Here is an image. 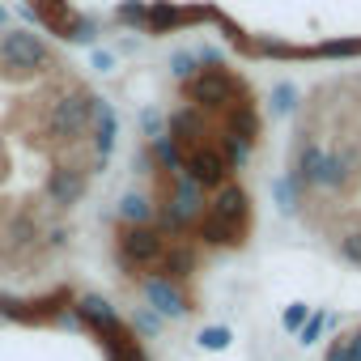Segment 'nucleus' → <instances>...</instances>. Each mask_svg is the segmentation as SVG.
I'll return each mask as SVG.
<instances>
[{"mask_svg": "<svg viewBox=\"0 0 361 361\" xmlns=\"http://www.w3.org/2000/svg\"><path fill=\"white\" fill-rule=\"evenodd\" d=\"M94 106H98V94L85 90V85H73L64 90L56 102H47L39 111V132L47 145H77V140H90V123H94Z\"/></svg>", "mask_w": 361, "mask_h": 361, "instance_id": "obj_1", "label": "nucleus"}, {"mask_svg": "<svg viewBox=\"0 0 361 361\" xmlns=\"http://www.w3.org/2000/svg\"><path fill=\"white\" fill-rule=\"evenodd\" d=\"M0 68L9 73V81H30L39 73H60V60L35 30H5L0 35Z\"/></svg>", "mask_w": 361, "mask_h": 361, "instance_id": "obj_2", "label": "nucleus"}, {"mask_svg": "<svg viewBox=\"0 0 361 361\" xmlns=\"http://www.w3.org/2000/svg\"><path fill=\"white\" fill-rule=\"evenodd\" d=\"M183 98L192 102V106H200L204 115L209 111H230L234 102H243V98H251L247 94V85H243V77L234 73V68H226V64H200L196 68V77L192 81H183Z\"/></svg>", "mask_w": 361, "mask_h": 361, "instance_id": "obj_3", "label": "nucleus"}, {"mask_svg": "<svg viewBox=\"0 0 361 361\" xmlns=\"http://www.w3.org/2000/svg\"><path fill=\"white\" fill-rule=\"evenodd\" d=\"M166 243L170 238L157 226H119L115 230V264H119V272L149 281L157 259H161V251H166Z\"/></svg>", "mask_w": 361, "mask_h": 361, "instance_id": "obj_4", "label": "nucleus"}, {"mask_svg": "<svg viewBox=\"0 0 361 361\" xmlns=\"http://www.w3.org/2000/svg\"><path fill=\"white\" fill-rule=\"evenodd\" d=\"M230 161L221 157V149H217V136L213 140H204V145H192L188 153H183V178H192V183L209 196V192H217V188H226L230 183Z\"/></svg>", "mask_w": 361, "mask_h": 361, "instance_id": "obj_5", "label": "nucleus"}, {"mask_svg": "<svg viewBox=\"0 0 361 361\" xmlns=\"http://www.w3.org/2000/svg\"><path fill=\"white\" fill-rule=\"evenodd\" d=\"M90 192V174L85 170H73V166H51L47 178H43V204L56 209V213H73Z\"/></svg>", "mask_w": 361, "mask_h": 361, "instance_id": "obj_6", "label": "nucleus"}, {"mask_svg": "<svg viewBox=\"0 0 361 361\" xmlns=\"http://www.w3.org/2000/svg\"><path fill=\"white\" fill-rule=\"evenodd\" d=\"M145 302L161 319H188L192 314V293L178 281H166V276H149L145 281Z\"/></svg>", "mask_w": 361, "mask_h": 361, "instance_id": "obj_7", "label": "nucleus"}, {"mask_svg": "<svg viewBox=\"0 0 361 361\" xmlns=\"http://www.w3.org/2000/svg\"><path fill=\"white\" fill-rule=\"evenodd\" d=\"M196 272H200V247L192 238H170L157 268H153V276H166V281H178V285L192 281Z\"/></svg>", "mask_w": 361, "mask_h": 361, "instance_id": "obj_8", "label": "nucleus"}, {"mask_svg": "<svg viewBox=\"0 0 361 361\" xmlns=\"http://www.w3.org/2000/svg\"><path fill=\"white\" fill-rule=\"evenodd\" d=\"M166 132H170L178 145H183V153H188L192 145H204V140H213V136H217V128L209 123V115H204L200 106H192V102L166 115Z\"/></svg>", "mask_w": 361, "mask_h": 361, "instance_id": "obj_9", "label": "nucleus"}, {"mask_svg": "<svg viewBox=\"0 0 361 361\" xmlns=\"http://www.w3.org/2000/svg\"><path fill=\"white\" fill-rule=\"evenodd\" d=\"M209 213H213V217H221L226 226H234L238 234H247V226H251V196L234 183V178H230L226 188H217V192H213Z\"/></svg>", "mask_w": 361, "mask_h": 361, "instance_id": "obj_10", "label": "nucleus"}, {"mask_svg": "<svg viewBox=\"0 0 361 361\" xmlns=\"http://www.w3.org/2000/svg\"><path fill=\"white\" fill-rule=\"evenodd\" d=\"M204 18H213V9H178V5H170V0H153L145 30L149 35H170V30H183V26L204 22Z\"/></svg>", "mask_w": 361, "mask_h": 361, "instance_id": "obj_11", "label": "nucleus"}, {"mask_svg": "<svg viewBox=\"0 0 361 361\" xmlns=\"http://www.w3.org/2000/svg\"><path fill=\"white\" fill-rule=\"evenodd\" d=\"M30 9H35V22L43 30H51V35H60V39L73 43V35L81 26V13L68 5V0H39V5H30Z\"/></svg>", "mask_w": 361, "mask_h": 361, "instance_id": "obj_12", "label": "nucleus"}, {"mask_svg": "<svg viewBox=\"0 0 361 361\" xmlns=\"http://www.w3.org/2000/svg\"><path fill=\"white\" fill-rule=\"evenodd\" d=\"M115 145H119V115H115V106H111L106 98H98V106H94V123H90V149H94L98 157L111 161Z\"/></svg>", "mask_w": 361, "mask_h": 361, "instance_id": "obj_13", "label": "nucleus"}, {"mask_svg": "<svg viewBox=\"0 0 361 361\" xmlns=\"http://www.w3.org/2000/svg\"><path fill=\"white\" fill-rule=\"evenodd\" d=\"M192 243H196V247H243L247 234H238L234 226H226L221 217H213L209 204H204V213H200L196 226H192Z\"/></svg>", "mask_w": 361, "mask_h": 361, "instance_id": "obj_14", "label": "nucleus"}, {"mask_svg": "<svg viewBox=\"0 0 361 361\" xmlns=\"http://www.w3.org/2000/svg\"><path fill=\"white\" fill-rule=\"evenodd\" d=\"M217 128H226L230 136H238V140H247V145H259L264 119H259L255 102H251V98H243V102H234V106L221 115V123H217Z\"/></svg>", "mask_w": 361, "mask_h": 361, "instance_id": "obj_15", "label": "nucleus"}, {"mask_svg": "<svg viewBox=\"0 0 361 361\" xmlns=\"http://www.w3.org/2000/svg\"><path fill=\"white\" fill-rule=\"evenodd\" d=\"M5 238H9V251L30 255V251L39 247V238H43V221H39V213H35V209H18V213L5 221Z\"/></svg>", "mask_w": 361, "mask_h": 361, "instance_id": "obj_16", "label": "nucleus"}, {"mask_svg": "<svg viewBox=\"0 0 361 361\" xmlns=\"http://www.w3.org/2000/svg\"><path fill=\"white\" fill-rule=\"evenodd\" d=\"M73 310H77V314H81V323H85V327H94V331H106V327H115V323H119L115 306H111L106 298H98V293H85Z\"/></svg>", "mask_w": 361, "mask_h": 361, "instance_id": "obj_17", "label": "nucleus"}, {"mask_svg": "<svg viewBox=\"0 0 361 361\" xmlns=\"http://www.w3.org/2000/svg\"><path fill=\"white\" fill-rule=\"evenodd\" d=\"M145 149H149V157H153L157 170H183V145H178L170 132H161V136L149 140Z\"/></svg>", "mask_w": 361, "mask_h": 361, "instance_id": "obj_18", "label": "nucleus"}, {"mask_svg": "<svg viewBox=\"0 0 361 361\" xmlns=\"http://www.w3.org/2000/svg\"><path fill=\"white\" fill-rule=\"evenodd\" d=\"M115 213H119V226H153V204H149L136 188L119 196V209H115Z\"/></svg>", "mask_w": 361, "mask_h": 361, "instance_id": "obj_19", "label": "nucleus"}, {"mask_svg": "<svg viewBox=\"0 0 361 361\" xmlns=\"http://www.w3.org/2000/svg\"><path fill=\"white\" fill-rule=\"evenodd\" d=\"M272 200H276V213H281V217H298V209L306 204L289 174H276V178H272Z\"/></svg>", "mask_w": 361, "mask_h": 361, "instance_id": "obj_20", "label": "nucleus"}, {"mask_svg": "<svg viewBox=\"0 0 361 361\" xmlns=\"http://www.w3.org/2000/svg\"><path fill=\"white\" fill-rule=\"evenodd\" d=\"M217 149H221V157L230 161V170H243V166L251 161V153H255V145H247V140L230 136L226 128H217Z\"/></svg>", "mask_w": 361, "mask_h": 361, "instance_id": "obj_21", "label": "nucleus"}, {"mask_svg": "<svg viewBox=\"0 0 361 361\" xmlns=\"http://www.w3.org/2000/svg\"><path fill=\"white\" fill-rule=\"evenodd\" d=\"M336 251H340V259H344V264L361 268V226L340 230V234H336Z\"/></svg>", "mask_w": 361, "mask_h": 361, "instance_id": "obj_22", "label": "nucleus"}, {"mask_svg": "<svg viewBox=\"0 0 361 361\" xmlns=\"http://www.w3.org/2000/svg\"><path fill=\"white\" fill-rule=\"evenodd\" d=\"M310 56H323V60H344V56H361V39H327L319 43Z\"/></svg>", "mask_w": 361, "mask_h": 361, "instance_id": "obj_23", "label": "nucleus"}, {"mask_svg": "<svg viewBox=\"0 0 361 361\" xmlns=\"http://www.w3.org/2000/svg\"><path fill=\"white\" fill-rule=\"evenodd\" d=\"M115 22L119 26H145L149 22V5L145 0H123V5L115 9Z\"/></svg>", "mask_w": 361, "mask_h": 361, "instance_id": "obj_24", "label": "nucleus"}, {"mask_svg": "<svg viewBox=\"0 0 361 361\" xmlns=\"http://www.w3.org/2000/svg\"><path fill=\"white\" fill-rule=\"evenodd\" d=\"M196 64H200L196 51H174V56H170V73H174L178 81H192V77H196Z\"/></svg>", "mask_w": 361, "mask_h": 361, "instance_id": "obj_25", "label": "nucleus"}, {"mask_svg": "<svg viewBox=\"0 0 361 361\" xmlns=\"http://www.w3.org/2000/svg\"><path fill=\"white\" fill-rule=\"evenodd\" d=\"M293 106H298V90L285 81V85H276L272 90V115H293Z\"/></svg>", "mask_w": 361, "mask_h": 361, "instance_id": "obj_26", "label": "nucleus"}, {"mask_svg": "<svg viewBox=\"0 0 361 361\" xmlns=\"http://www.w3.org/2000/svg\"><path fill=\"white\" fill-rule=\"evenodd\" d=\"M157 327H161V314H157V310H149V306H136V314H132V331L153 336Z\"/></svg>", "mask_w": 361, "mask_h": 361, "instance_id": "obj_27", "label": "nucleus"}, {"mask_svg": "<svg viewBox=\"0 0 361 361\" xmlns=\"http://www.w3.org/2000/svg\"><path fill=\"white\" fill-rule=\"evenodd\" d=\"M323 331H327V314H323V310H310V319L302 323V331H298V340H302V344H314V340H319Z\"/></svg>", "mask_w": 361, "mask_h": 361, "instance_id": "obj_28", "label": "nucleus"}, {"mask_svg": "<svg viewBox=\"0 0 361 361\" xmlns=\"http://www.w3.org/2000/svg\"><path fill=\"white\" fill-rule=\"evenodd\" d=\"M230 340H234L230 327H204V331H200V348H209V353H221Z\"/></svg>", "mask_w": 361, "mask_h": 361, "instance_id": "obj_29", "label": "nucleus"}, {"mask_svg": "<svg viewBox=\"0 0 361 361\" xmlns=\"http://www.w3.org/2000/svg\"><path fill=\"white\" fill-rule=\"evenodd\" d=\"M306 319H310V306H306V302H293V306L281 314V327H285V331H302Z\"/></svg>", "mask_w": 361, "mask_h": 361, "instance_id": "obj_30", "label": "nucleus"}, {"mask_svg": "<svg viewBox=\"0 0 361 361\" xmlns=\"http://www.w3.org/2000/svg\"><path fill=\"white\" fill-rule=\"evenodd\" d=\"M140 128H145V136H149V140H157V136L166 132V119H161V111H153V106H149V111H140Z\"/></svg>", "mask_w": 361, "mask_h": 361, "instance_id": "obj_31", "label": "nucleus"}, {"mask_svg": "<svg viewBox=\"0 0 361 361\" xmlns=\"http://www.w3.org/2000/svg\"><path fill=\"white\" fill-rule=\"evenodd\" d=\"M68 238H73V226H51V230H47V247H51V251L68 247Z\"/></svg>", "mask_w": 361, "mask_h": 361, "instance_id": "obj_32", "label": "nucleus"}, {"mask_svg": "<svg viewBox=\"0 0 361 361\" xmlns=\"http://www.w3.org/2000/svg\"><path fill=\"white\" fill-rule=\"evenodd\" d=\"M111 64H115V56H111V51H94V68H102V73H106Z\"/></svg>", "mask_w": 361, "mask_h": 361, "instance_id": "obj_33", "label": "nucleus"}, {"mask_svg": "<svg viewBox=\"0 0 361 361\" xmlns=\"http://www.w3.org/2000/svg\"><path fill=\"white\" fill-rule=\"evenodd\" d=\"M348 353H353V361H361V331L348 336Z\"/></svg>", "mask_w": 361, "mask_h": 361, "instance_id": "obj_34", "label": "nucleus"}, {"mask_svg": "<svg viewBox=\"0 0 361 361\" xmlns=\"http://www.w3.org/2000/svg\"><path fill=\"white\" fill-rule=\"evenodd\" d=\"M5 26H9V9H5V5H0V30H5Z\"/></svg>", "mask_w": 361, "mask_h": 361, "instance_id": "obj_35", "label": "nucleus"}, {"mask_svg": "<svg viewBox=\"0 0 361 361\" xmlns=\"http://www.w3.org/2000/svg\"><path fill=\"white\" fill-rule=\"evenodd\" d=\"M26 5H39V0H26Z\"/></svg>", "mask_w": 361, "mask_h": 361, "instance_id": "obj_36", "label": "nucleus"}]
</instances>
